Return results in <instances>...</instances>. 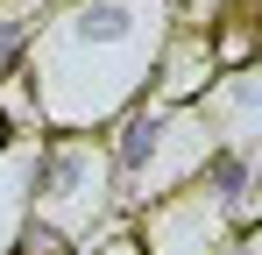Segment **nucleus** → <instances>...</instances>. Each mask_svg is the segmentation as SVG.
<instances>
[{
	"label": "nucleus",
	"instance_id": "f257e3e1",
	"mask_svg": "<svg viewBox=\"0 0 262 255\" xmlns=\"http://www.w3.org/2000/svg\"><path fill=\"white\" fill-rule=\"evenodd\" d=\"M29 213H43L50 227H64L78 248L114 220V170L99 135H43L29 156Z\"/></svg>",
	"mask_w": 262,
	"mask_h": 255
},
{
	"label": "nucleus",
	"instance_id": "f03ea898",
	"mask_svg": "<svg viewBox=\"0 0 262 255\" xmlns=\"http://www.w3.org/2000/svg\"><path fill=\"white\" fill-rule=\"evenodd\" d=\"M206 29V50H213V71H255V7H220Z\"/></svg>",
	"mask_w": 262,
	"mask_h": 255
},
{
	"label": "nucleus",
	"instance_id": "7ed1b4c3",
	"mask_svg": "<svg viewBox=\"0 0 262 255\" xmlns=\"http://www.w3.org/2000/svg\"><path fill=\"white\" fill-rule=\"evenodd\" d=\"M7 255H85L64 227H50L43 213H21V227H14V248Z\"/></svg>",
	"mask_w": 262,
	"mask_h": 255
},
{
	"label": "nucleus",
	"instance_id": "20e7f679",
	"mask_svg": "<svg viewBox=\"0 0 262 255\" xmlns=\"http://www.w3.org/2000/svg\"><path fill=\"white\" fill-rule=\"evenodd\" d=\"M213 255H262V227H234V234H227Z\"/></svg>",
	"mask_w": 262,
	"mask_h": 255
},
{
	"label": "nucleus",
	"instance_id": "39448f33",
	"mask_svg": "<svg viewBox=\"0 0 262 255\" xmlns=\"http://www.w3.org/2000/svg\"><path fill=\"white\" fill-rule=\"evenodd\" d=\"M0 149H14V142H7V128H0Z\"/></svg>",
	"mask_w": 262,
	"mask_h": 255
}]
</instances>
